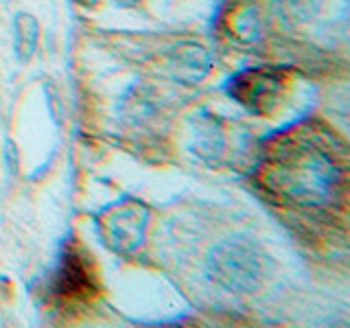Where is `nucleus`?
<instances>
[{"label": "nucleus", "instance_id": "nucleus-1", "mask_svg": "<svg viewBox=\"0 0 350 328\" xmlns=\"http://www.w3.org/2000/svg\"><path fill=\"white\" fill-rule=\"evenodd\" d=\"M258 180L280 200L306 208L333 206L346 193L344 153L315 129L284 131L262 151Z\"/></svg>", "mask_w": 350, "mask_h": 328}, {"label": "nucleus", "instance_id": "nucleus-8", "mask_svg": "<svg viewBox=\"0 0 350 328\" xmlns=\"http://www.w3.org/2000/svg\"><path fill=\"white\" fill-rule=\"evenodd\" d=\"M228 136H226V123L213 114L200 116L195 120L193 129V149L200 158L208 164H219L226 158Z\"/></svg>", "mask_w": 350, "mask_h": 328}, {"label": "nucleus", "instance_id": "nucleus-9", "mask_svg": "<svg viewBox=\"0 0 350 328\" xmlns=\"http://www.w3.org/2000/svg\"><path fill=\"white\" fill-rule=\"evenodd\" d=\"M40 44V22L36 16L20 11L16 16V55L20 62H29Z\"/></svg>", "mask_w": 350, "mask_h": 328}, {"label": "nucleus", "instance_id": "nucleus-3", "mask_svg": "<svg viewBox=\"0 0 350 328\" xmlns=\"http://www.w3.org/2000/svg\"><path fill=\"white\" fill-rule=\"evenodd\" d=\"M149 217V208L140 200L125 197V200L105 206L96 215V234L109 251L118 256H129L145 243Z\"/></svg>", "mask_w": 350, "mask_h": 328}, {"label": "nucleus", "instance_id": "nucleus-11", "mask_svg": "<svg viewBox=\"0 0 350 328\" xmlns=\"http://www.w3.org/2000/svg\"><path fill=\"white\" fill-rule=\"evenodd\" d=\"M118 5H125V7H129V5H136L138 0H116Z\"/></svg>", "mask_w": 350, "mask_h": 328}, {"label": "nucleus", "instance_id": "nucleus-4", "mask_svg": "<svg viewBox=\"0 0 350 328\" xmlns=\"http://www.w3.org/2000/svg\"><path fill=\"white\" fill-rule=\"evenodd\" d=\"M287 72L280 68H245L228 79L226 92L234 101L256 116H269L276 112L287 90Z\"/></svg>", "mask_w": 350, "mask_h": 328}, {"label": "nucleus", "instance_id": "nucleus-2", "mask_svg": "<svg viewBox=\"0 0 350 328\" xmlns=\"http://www.w3.org/2000/svg\"><path fill=\"white\" fill-rule=\"evenodd\" d=\"M271 267L267 251L254 238L232 236L211 249L206 258L208 278L226 291L252 293L265 282Z\"/></svg>", "mask_w": 350, "mask_h": 328}, {"label": "nucleus", "instance_id": "nucleus-5", "mask_svg": "<svg viewBox=\"0 0 350 328\" xmlns=\"http://www.w3.org/2000/svg\"><path fill=\"white\" fill-rule=\"evenodd\" d=\"M53 291L59 300L70 304L90 302L101 291L90 251H85L77 241L66 243L62 249L57 269L53 276Z\"/></svg>", "mask_w": 350, "mask_h": 328}, {"label": "nucleus", "instance_id": "nucleus-6", "mask_svg": "<svg viewBox=\"0 0 350 328\" xmlns=\"http://www.w3.org/2000/svg\"><path fill=\"white\" fill-rule=\"evenodd\" d=\"M213 68V57L206 46L197 42L173 44L167 53V70L180 83H200Z\"/></svg>", "mask_w": 350, "mask_h": 328}, {"label": "nucleus", "instance_id": "nucleus-7", "mask_svg": "<svg viewBox=\"0 0 350 328\" xmlns=\"http://www.w3.org/2000/svg\"><path fill=\"white\" fill-rule=\"evenodd\" d=\"M219 18H221V31L241 44L256 42L262 33V11L258 0H226Z\"/></svg>", "mask_w": 350, "mask_h": 328}, {"label": "nucleus", "instance_id": "nucleus-10", "mask_svg": "<svg viewBox=\"0 0 350 328\" xmlns=\"http://www.w3.org/2000/svg\"><path fill=\"white\" fill-rule=\"evenodd\" d=\"M322 0H273L276 14L289 22V25H304L309 22L317 11H320Z\"/></svg>", "mask_w": 350, "mask_h": 328}]
</instances>
